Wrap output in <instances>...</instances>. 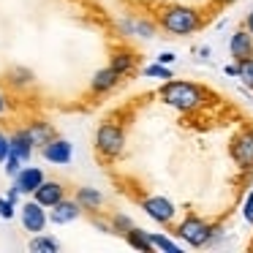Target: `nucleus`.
<instances>
[{"label":"nucleus","instance_id":"nucleus-27","mask_svg":"<svg viewBox=\"0 0 253 253\" xmlns=\"http://www.w3.org/2000/svg\"><path fill=\"white\" fill-rule=\"evenodd\" d=\"M14 210H17V202H11L8 196H0V218L11 220L14 218Z\"/></svg>","mask_w":253,"mask_h":253},{"label":"nucleus","instance_id":"nucleus-11","mask_svg":"<svg viewBox=\"0 0 253 253\" xmlns=\"http://www.w3.org/2000/svg\"><path fill=\"white\" fill-rule=\"evenodd\" d=\"M33 199L49 210V207H55L60 199H66V185H63V182H57V180H44L33 191Z\"/></svg>","mask_w":253,"mask_h":253},{"label":"nucleus","instance_id":"nucleus-3","mask_svg":"<svg viewBox=\"0 0 253 253\" xmlns=\"http://www.w3.org/2000/svg\"><path fill=\"white\" fill-rule=\"evenodd\" d=\"M126 150V128L115 120H104L95 131V153L104 161H117Z\"/></svg>","mask_w":253,"mask_h":253},{"label":"nucleus","instance_id":"nucleus-20","mask_svg":"<svg viewBox=\"0 0 253 253\" xmlns=\"http://www.w3.org/2000/svg\"><path fill=\"white\" fill-rule=\"evenodd\" d=\"M28 251H33V253H57V251H60V242H57L55 237L36 234L33 240L28 242Z\"/></svg>","mask_w":253,"mask_h":253},{"label":"nucleus","instance_id":"nucleus-33","mask_svg":"<svg viewBox=\"0 0 253 253\" xmlns=\"http://www.w3.org/2000/svg\"><path fill=\"white\" fill-rule=\"evenodd\" d=\"M3 112H6V95L0 93V115H3Z\"/></svg>","mask_w":253,"mask_h":253},{"label":"nucleus","instance_id":"nucleus-10","mask_svg":"<svg viewBox=\"0 0 253 253\" xmlns=\"http://www.w3.org/2000/svg\"><path fill=\"white\" fill-rule=\"evenodd\" d=\"M41 155H44L49 164L66 166V164H71V158H74V147H71V142H68V139L55 136L49 144H44V147H41Z\"/></svg>","mask_w":253,"mask_h":253},{"label":"nucleus","instance_id":"nucleus-31","mask_svg":"<svg viewBox=\"0 0 253 253\" xmlns=\"http://www.w3.org/2000/svg\"><path fill=\"white\" fill-rule=\"evenodd\" d=\"M223 71H226V77H240V63H229Z\"/></svg>","mask_w":253,"mask_h":253},{"label":"nucleus","instance_id":"nucleus-23","mask_svg":"<svg viewBox=\"0 0 253 253\" xmlns=\"http://www.w3.org/2000/svg\"><path fill=\"white\" fill-rule=\"evenodd\" d=\"M150 240H153V248H155V251L180 253V245H177V242H171L169 237H164V234H155V231H150Z\"/></svg>","mask_w":253,"mask_h":253},{"label":"nucleus","instance_id":"nucleus-22","mask_svg":"<svg viewBox=\"0 0 253 253\" xmlns=\"http://www.w3.org/2000/svg\"><path fill=\"white\" fill-rule=\"evenodd\" d=\"M144 77H153V79H164V82H169V79H174V74H171V68L164 66V63H153V66H144Z\"/></svg>","mask_w":253,"mask_h":253},{"label":"nucleus","instance_id":"nucleus-34","mask_svg":"<svg viewBox=\"0 0 253 253\" xmlns=\"http://www.w3.org/2000/svg\"><path fill=\"white\" fill-rule=\"evenodd\" d=\"M212 3H218V6H229V3H234V0H212Z\"/></svg>","mask_w":253,"mask_h":253},{"label":"nucleus","instance_id":"nucleus-21","mask_svg":"<svg viewBox=\"0 0 253 253\" xmlns=\"http://www.w3.org/2000/svg\"><path fill=\"white\" fill-rule=\"evenodd\" d=\"M8 77H11L8 82L17 84V87H30L33 84V71H28V68H11Z\"/></svg>","mask_w":253,"mask_h":253},{"label":"nucleus","instance_id":"nucleus-6","mask_svg":"<svg viewBox=\"0 0 253 253\" xmlns=\"http://www.w3.org/2000/svg\"><path fill=\"white\" fill-rule=\"evenodd\" d=\"M19 220H22L25 231H30V234H41V231L46 229V223H49V212H46V207L39 204L36 199H28V202L19 207Z\"/></svg>","mask_w":253,"mask_h":253},{"label":"nucleus","instance_id":"nucleus-26","mask_svg":"<svg viewBox=\"0 0 253 253\" xmlns=\"http://www.w3.org/2000/svg\"><path fill=\"white\" fill-rule=\"evenodd\" d=\"M3 164H6L3 169H6V174H8V177H17V174H19V169H22V164H25V161L19 158V155L8 153V158L3 161Z\"/></svg>","mask_w":253,"mask_h":253},{"label":"nucleus","instance_id":"nucleus-25","mask_svg":"<svg viewBox=\"0 0 253 253\" xmlns=\"http://www.w3.org/2000/svg\"><path fill=\"white\" fill-rule=\"evenodd\" d=\"M240 79H242L245 87L253 90V57H248V60L240 63Z\"/></svg>","mask_w":253,"mask_h":253},{"label":"nucleus","instance_id":"nucleus-30","mask_svg":"<svg viewBox=\"0 0 253 253\" xmlns=\"http://www.w3.org/2000/svg\"><path fill=\"white\" fill-rule=\"evenodd\" d=\"M174 60H177L174 52H161V55H158V63H164V66H171Z\"/></svg>","mask_w":253,"mask_h":253},{"label":"nucleus","instance_id":"nucleus-9","mask_svg":"<svg viewBox=\"0 0 253 253\" xmlns=\"http://www.w3.org/2000/svg\"><path fill=\"white\" fill-rule=\"evenodd\" d=\"M120 82H123V74L115 71L112 66L98 68V71L93 74V79H90V95H106V93H112Z\"/></svg>","mask_w":253,"mask_h":253},{"label":"nucleus","instance_id":"nucleus-32","mask_svg":"<svg viewBox=\"0 0 253 253\" xmlns=\"http://www.w3.org/2000/svg\"><path fill=\"white\" fill-rule=\"evenodd\" d=\"M245 28H248V33H253V8H251V14L245 17Z\"/></svg>","mask_w":253,"mask_h":253},{"label":"nucleus","instance_id":"nucleus-2","mask_svg":"<svg viewBox=\"0 0 253 253\" xmlns=\"http://www.w3.org/2000/svg\"><path fill=\"white\" fill-rule=\"evenodd\" d=\"M202 25H204L202 14L191 6H180V3L164 6L158 14V28L171 36H191L196 30H202Z\"/></svg>","mask_w":253,"mask_h":253},{"label":"nucleus","instance_id":"nucleus-17","mask_svg":"<svg viewBox=\"0 0 253 253\" xmlns=\"http://www.w3.org/2000/svg\"><path fill=\"white\" fill-rule=\"evenodd\" d=\"M28 131H30V136H33V144H36V147H44V144H49L52 139L57 136L55 126H52V123H46V120H33V123H28Z\"/></svg>","mask_w":253,"mask_h":253},{"label":"nucleus","instance_id":"nucleus-12","mask_svg":"<svg viewBox=\"0 0 253 253\" xmlns=\"http://www.w3.org/2000/svg\"><path fill=\"white\" fill-rule=\"evenodd\" d=\"M229 52H231V60L242 63L248 57H253V33H248V28H240L229 41Z\"/></svg>","mask_w":253,"mask_h":253},{"label":"nucleus","instance_id":"nucleus-1","mask_svg":"<svg viewBox=\"0 0 253 253\" xmlns=\"http://www.w3.org/2000/svg\"><path fill=\"white\" fill-rule=\"evenodd\" d=\"M158 95L166 106H171V109H177V112H185V115L199 112L202 106H207V101H210V90H204L202 84H196V82H182V79H169V82H164V87L158 90Z\"/></svg>","mask_w":253,"mask_h":253},{"label":"nucleus","instance_id":"nucleus-5","mask_svg":"<svg viewBox=\"0 0 253 253\" xmlns=\"http://www.w3.org/2000/svg\"><path fill=\"white\" fill-rule=\"evenodd\" d=\"M210 231H212V223H207L199 215H185L182 223L177 226V237L182 242H188L191 248H204L210 242Z\"/></svg>","mask_w":253,"mask_h":253},{"label":"nucleus","instance_id":"nucleus-18","mask_svg":"<svg viewBox=\"0 0 253 253\" xmlns=\"http://www.w3.org/2000/svg\"><path fill=\"white\" fill-rule=\"evenodd\" d=\"M120 28L131 36H142V39H155V33H158V25L147 22V19H126Z\"/></svg>","mask_w":253,"mask_h":253},{"label":"nucleus","instance_id":"nucleus-14","mask_svg":"<svg viewBox=\"0 0 253 253\" xmlns=\"http://www.w3.org/2000/svg\"><path fill=\"white\" fill-rule=\"evenodd\" d=\"M44 171L39 169V166H22L19 169V174L14 177V185L19 188V193H25V196H33V191L44 182Z\"/></svg>","mask_w":253,"mask_h":253},{"label":"nucleus","instance_id":"nucleus-19","mask_svg":"<svg viewBox=\"0 0 253 253\" xmlns=\"http://www.w3.org/2000/svg\"><path fill=\"white\" fill-rule=\"evenodd\" d=\"M126 242L133 248V251H142V253H150V251H155L153 248V240H150V231H142L139 226H133L131 231H126Z\"/></svg>","mask_w":253,"mask_h":253},{"label":"nucleus","instance_id":"nucleus-16","mask_svg":"<svg viewBox=\"0 0 253 253\" xmlns=\"http://www.w3.org/2000/svg\"><path fill=\"white\" fill-rule=\"evenodd\" d=\"M74 199L82 204L84 212H98V210L104 207V193H101L98 188H87V185H84V188H77Z\"/></svg>","mask_w":253,"mask_h":253},{"label":"nucleus","instance_id":"nucleus-24","mask_svg":"<svg viewBox=\"0 0 253 253\" xmlns=\"http://www.w3.org/2000/svg\"><path fill=\"white\" fill-rule=\"evenodd\" d=\"M109 220H112V229H115V234H126V231H131L133 226H136L131 218H128V215H120V212L112 215Z\"/></svg>","mask_w":253,"mask_h":253},{"label":"nucleus","instance_id":"nucleus-29","mask_svg":"<svg viewBox=\"0 0 253 253\" xmlns=\"http://www.w3.org/2000/svg\"><path fill=\"white\" fill-rule=\"evenodd\" d=\"M8 153H11V142H8V136L3 131H0V164L8 158Z\"/></svg>","mask_w":253,"mask_h":253},{"label":"nucleus","instance_id":"nucleus-28","mask_svg":"<svg viewBox=\"0 0 253 253\" xmlns=\"http://www.w3.org/2000/svg\"><path fill=\"white\" fill-rule=\"evenodd\" d=\"M242 215H245L248 223H253V191H248V196H245V204H242Z\"/></svg>","mask_w":253,"mask_h":253},{"label":"nucleus","instance_id":"nucleus-13","mask_svg":"<svg viewBox=\"0 0 253 253\" xmlns=\"http://www.w3.org/2000/svg\"><path fill=\"white\" fill-rule=\"evenodd\" d=\"M109 66L115 68V71H120V74H123V79H126V77H133V74H136L139 57H136V52L126 49V46H117V49H112Z\"/></svg>","mask_w":253,"mask_h":253},{"label":"nucleus","instance_id":"nucleus-4","mask_svg":"<svg viewBox=\"0 0 253 253\" xmlns=\"http://www.w3.org/2000/svg\"><path fill=\"white\" fill-rule=\"evenodd\" d=\"M229 155L245 174H253V128L245 126L231 136L229 142Z\"/></svg>","mask_w":253,"mask_h":253},{"label":"nucleus","instance_id":"nucleus-8","mask_svg":"<svg viewBox=\"0 0 253 253\" xmlns=\"http://www.w3.org/2000/svg\"><path fill=\"white\" fill-rule=\"evenodd\" d=\"M82 204L77 199H60L55 207H49V223L55 226H66V223H74L77 218H82Z\"/></svg>","mask_w":253,"mask_h":253},{"label":"nucleus","instance_id":"nucleus-7","mask_svg":"<svg viewBox=\"0 0 253 253\" xmlns=\"http://www.w3.org/2000/svg\"><path fill=\"white\" fill-rule=\"evenodd\" d=\"M142 210L155 220V223H164V226L171 223V220H174V215H177L174 204H171L166 196H144L142 199Z\"/></svg>","mask_w":253,"mask_h":253},{"label":"nucleus","instance_id":"nucleus-15","mask_svg":"<svg viewBox=\"0 0 253 253\" xmlns=\"http://www.w3.org/2000/svg\"><path fill=\"white\" fill-rule=\"evenodd\" d=\"M8 142H11V153L14 155H19V158L28 164L30 161V155H33V150H36V144H33V136H30V131H28V126L25 128H17V131L8 136Z\"/></svg>","mask_w":253,"mask_h":253}]
</instances>
